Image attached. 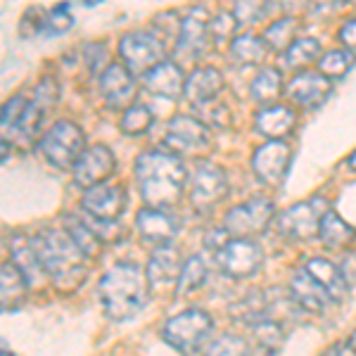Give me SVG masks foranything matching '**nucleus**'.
<instances>
[{"label": "nucleus", "instance_id": "nucleus-24", "mask_svg": "<svg viewBox=\"0 0 356 356\" xmlns=\"http://www.w3.org/2000/svg\"><path fill=\"white\" fill-rule=\"evenodd\" d=\"M295 124H297L295 112L285 105H266V107H261L254 117L257 134H261L264 138H268V140L290 136Z\"/></svg>", "mask_w": 356, "mask_h": 356}, {"label": "nucleus", "instance_id": "nucleus-34", "mask_svg": "<svg viewBox=\"0 0 356 356\" xmlns=\"http://www.w3.org/2000/svg\"><path fill=\"white\" fill-rule=\"evenodd\" d=\"M207 280V266L200 257H191L186 259L181 268V275H178V283H176V295L178 297H186L191 292L200 290Z\"/></svg>", "mask_w": 356, "mask_h": 356}, {"label": "nucleus", "instance_id": "nucleus-26", "mask_svg": "<svg viewBox=\"0 0 356 356\" xmlns=\"http://www.w3.org/2000/svg\"><path fill=\"white\" fill-rule=\"evenodd\" d=\"M31 290L24 278V273L17 268L15 261H5L0 268V300H3V312H17L24 304L26 292Z\"/></svg>", "mask_w": 356, "mask_h": 356}, {"label": "nucleus", "instance_id": "nucleus-40", "mask_svg": "<svg viewBox=\"0 0 356 356\" xmlns=\"http://www.w3.org/2000/svg\"><path fill=\"white\" fill-rule=\"evenodd\" d=\"M43 117H45V110H43V107H38L36 102H29L24 117H22V122L17 124V131H19V134L24 136L26 140H33V138L41 134V122H43Z\"/></svg>", "mask_w": 356, "mask_h": 356}, {"label": "nucleus", "instance_id": "nucleus-16", "mask_svg": "<svg viewBox=\"0 0 356 356\" xmlns=\"http://www.w3.org/2000/svg\"><path fill=\"white\" fill-rule=\"evenodd\" d=\"M330 79L323 76L321 72H307L302 69L300 74L290 79V83L285 86V95L290 97L295 105L304 107V110H316L321 107L330 95Z\"/></svg>", "mask_w": 356, "mask_h": 356}, {"label": "nucleus", "instance_id": "nucleus-22", "mask_svg": "<svg viewBox=\"0 0 356 356\" xmlns=\"http://www.w3.org/2000/svg\"><path fill=\"white\" fill-rule=\"evenodd\" d=\"M143 86H145L147 93L166 97V100H174V97L183 95V88H186V74L183 69L176 65V62H159L154 65L150 72L143 74Z\"/></svg>", "mask_w": 356, "mask_h": 356}, {"label": "nucleus", "instance_id": "nucleus-42", "mask_svg": "<svg viewBox=\"0 0 356 356\" xmlns=\"http://www.w3.org/2000/svg\"><path fill=\"white\" fill-rule=\"evenodd\" d=\"M57 97H60V86H57L55 76H43L36 86L33 102H36L38 107H43L45 112H50L57 105Z\"/></svg>", "mask_w": 356, "mask_h": 356}, {"label": "nucleus", "instance_id": "nucleus-33", "mask_svg": "<svg viewBox=\"0 0 356 356\" xmlns=\"http://www.w3.org/2000/svg\"><path fill=\"white\" fill-rule=\"evenodd\" d=\"M321 53V43L316 38H295L292 45L285 50V65L290 69H307L314 62H318Z\"/></svg>", "mask_w": 356, "mask_h": 356}, {"label": "nucleus", "instance_id": "nucleus-15", "mask_svg": "<svg viewBox=\"0 0 356 356\" xmlns=\"http://www.w3.org/2000/svg\"><path fill=\"white\" fill-rule=\"evenodd\" d=\"M136 93L138 88L134 72L126 65H107L105 72L100 74V95L110 110L131 107Z\"/></svg>", "mask_w": 356, "mask_h": 356}, {"label": "nucleus", "instance_id": "nucleus-31", "mask_svg": "<svg viewBox=\"0 0 356 356\" xmlns=\"http://www.w3.org/2000/svg\"><path fill=\"white\" fill-rule=\"evenodd\" d=\"M250 330H252V337H254V347L261 349V352L273 354V352H278L285 342L283 328H280V323L278 321H273L271 316H266V318L252 323Z\"/></svg>", "mask_w": 356, "mask_h": 356}, {"label": "nucleus", "instance_id": "nucleus-43", "mask_svg": "<svg viewBox=\"0 0 356 356\" xmlns=\"http://www.w3.org/2000/svg\"><path fill=\"white\" fill-rule=\"evenodd\" d=\"M83 60H86V69H88L90 76H97V74L105 72V65L110 60V53H107L105 43H88L83 48Z\"/></svg>", "mask_w": 356, "mask_h": 356}, {"label": "nucleus", "instance_id": "nucleus-9", "mask_svg": "<svg viewBox=\"0 0 356 356\" xmlns=\"http://www.w3.org/2000/svg\"><path fill=\"white\" fill-rule=\"evenodd\" d=\"M166 50H169L166 43L152 31H131L119 41V57H122V62L134 74H140V76L145 72H150L154 65L164 62Z\"/></svg>", "mask_w": 356, "mask_h": 356}, {"label": "nucleus", "instance_id": "nucleus-25", "mask_svg": "<svg viewBox=\"0 0 356 356\" xmlns=\"http://www.w3.org/2000/svg\"><path fill=\"white\" fill-rule=\"evenodd\" d=\"M304 268H307V271L312 273L325 290H328L332 304L344 302V297H347V292H349V283L342 273V266L323 259V257H314V259L307 261V266Z\"/></svg>", "mask_w": 356, "mask_h": 356}, {"label": "nucleus", "instance_id": "nucleus-11", "mask_svg": "<svg viewBox=\"0 0 356 356\" xmlns=\"http://www.w3.org/2000/svg\"><path fill=\"white\" fill-rule=\"evenodd\" d=\"M228 195V178L221 166L202 162L191 176V202L195 209L209 211Z\"/></svg>", "mask_w": 356, "mask_h": 356}, {"label": "nucleus", "instance_id": "nucleus-7", "mask_svg": "<svg viewBox=\"0 0 356 356\" xmlns=\"http://www.w3.org/2000/svg\"><path fill=\"white\" fill-rule=\"evenodd\" d=\"M273 202L266 197H252L245 204L231 207L223 216V228L231 238H259L273 221Z\"/></svg>", "mask_w": 356, "mask_h": 356}, {"label": "nucleus", "instance_id": "nucleus-2", "mask_svg": "<svg viewBox=\"0 0 356 356\" xmlns=\"http://www.w3.org/2000/svg\"><path fill=\"white\" fill-rule=\"evenodd\" d=\"M36 252L41 257L45 271H48L50 280L60 292H72L81 285L86 275V259L83 250L76 245L72 233L62 231V228H48L41 231L33 240Z\"/></svg>", "mask_w": 356, "mask_h": 356}, {"label": "nucleus", "instance_id": "nucleus-23", "mask_svg": "<svg viewBox=\"0 0 356 356\" xmlns=\"http://www.w3.org/2000/svg\"><path fill=\"white\" fill-rule=\"evenodd\" d=\"M223 90V76L216 67H197L191 76H186L183 97L191 105H207L214 102Z\"/></svg>", "mask_w": 356, "mask_h": 356}, {"label": "nucleus", "instance_id": "nucleus-38", "mask_svg": "<svg viewBox=\"0 0 356 356\" xmlns=\"http://www.w3.org/2000/svg\"><path fill=\"white\" fill-rule=\"evenodd\" d=\"M207 354H250L252 344L245 337L238 335H221V337H211V342L204 349Z\"/></svg>", "mask_w": 356, "mask_h": 356}, {"label": "nucleus", "instance_id": "nucleus-17", "mask_svg": "<svg viewBox=\"0 0 356 356\" xmlns=\"http://www.w3.org/2000/svg\"><path fill=\"white\" fill-rule=\"evenodd\" d=\"M211 33H209V17L204 15V10H191V13L183 15L181 19V31H178L176 50L178 53H186L191 60L204 55L209 50Z\"/></svg>", "mask_w": 356, "mask_h": 356}, {"label": "nucleus", "instance_id": "nucleus-4", "mask_svg": "<svg viewBox=\"0 0 356 356\" xmlns=\"http://www.w3.org/2000/svg\"><path fill=\"white\" fill-rule=\"evenodd\" d=\"M214 321L202 309H186V312L171 316L162 328V340L181 354L204 352L211 342Z\"/></svg>", "mask_w": 356, "mask_h": 356}, {"label": "nucleus", "instance_id": "nucleus-6", "mask_svg": "<svg viewBox=\"0 0 356 356\" xmlns=\"http://www.w3.org/2000/svg\"><path fill=\"white\" fill-rule=\"evenodd\" d=\"M214 261L223 275L243 280L252 278L261 268L264 252L254 238H231L214 252Z\"/></svg>", "mask_w": 356, "mask_h": 356}, {"label": "nucleus", "instance_id": "nucleus-51", "mask_svg": "<svg viewBox=\"0 0 356 356\" xmlns=\"http://www.w3.org/2000/svg\"><path fill=\"white\" fill-rule=\"evenodd\" d=\"M342 3H352V0H342Z\"/></svg>", "mask_w": 356, "mask_h": 356}, {"label": "nucleus", "instance_id": "nucleus-14", "mask_svg": "<svg viewBox=\"0 0 356 356\" xmlns=\"http://www.w3.org/2000/svg\"><path fill=\"white\" fill-rule=\"evenodd\" d=\"M81 207L86 214L97 219L119 221L126 211V188L112 186V183H97L93 188H86Z\"/></svg>", "mask_w": 356, "mask_h": 356}, {"label": "nucleus", "instance_id": "nucleus-3", "mask_svg": "<svg viewBox=\"0 0 356 356\" xmlns=\"http://www.w3.org/2000/svg\"><path fill=\"white\" fill-rule=\"evenodd\" d=\"M150 280L136 264H117L100 278L97 295L112 321H129L145 307Z\"/></svg>", "mask_w": 356, "mask_h": 356}, {"label": "nucleus", "instance_id": "nucleus-1", "mask_svg": "<svg viewBox=\"0 0 356 356\" xmlns=\"http://www.w3.org/2000/svg\"><path fill=\"white\" fill-rule=\"evenodd\" d=\"M186 166L174 152L150 150L136 159V181L145 204L171 209L186 191Z\"/></svg>", "mask_w": 356, "mask_h": 356}, {"label": "nucleus", "instance_id": "nucleus-19", "mask_svg": "<svg viewBox=\"0 0 356 356\" xmlns=\"http://www.w3.org/2000/svg\"><path fill=\"white\" fill-rule=\"evenodd\" d=\"M10 254H13V261L17 264L22 273H24L26 283L31 290H43L48 285V271H45L41 257L36 252V245L33 240L24 238V235L15 233L13 240H10Z\"/></svg>", "mask_w": 356, "mask_h": 356}, {"label": "nucleus", "instance_id": "nucleus-5", "mask_svg": "<svg viewBox=\"0 0 356 356\" xmlns=\"http://www.w3.org/2000/svg\"><path fill=\"white\" fill-rule=\"evenodd\" d=\"M38 147H41L43 157L48 159V164L57 166V169H69L76 164V159L86 150V136L74 122L62 119L45 131Z\"/></svg>", "mask_w": 356, "mask_h": 356}, {"label": "nucleus", "instance_id": "nucleus-20", "mask_svg": "<svg viewBox=\"0 0 356 356\" xmlns=\"http://www.w3.org/2000/svg\"><path fill=\"white\" fill-rule=\"evenodd\" d=\"M181 261V252L174 245H159L154 247L150 261H147V280H150L152 290H166V288H176L178 275L183 268Z\"/></svg>", "mask_w": 356, "mask_h": 356}, {"label": "nucleus", "instance_id": "nucleus-12", "mask_svg": "<svg viewBox=\"0 0 356 356\" xmlns=\"http://www.w3.org/2000/svg\"><path fill=\"white\" fill-rule=\"evenodd\" d=\"M292 159V147L283 138H273L266 145L257 147L252 154V171L266 186H280L283 178L288 176Z\"/></svg>", "mask_w": 356, "mask_h": 356}, {"label": "nucleus", "instance_id": "nucleus-47", "mask_svg": "<svg viewBox=\"0 0 356 356\" xmlns=\"http://www.w3.org/2000/svg\"><path fill=\"white\" fill-rule=\"evenodd\" d=\"M307 3H309V0H268V5H275V8H278L280 13H285V15L300 13V10H302Z\"/></svg>", "mask_w": 356, "mask_h": 356}, {"label": "nucleus", "instance_id": "nucleus-29", "mask_svg": "<svg viewBox=\"0 0 356 356\" xmlns=\"http://www.w3.org/2000/svg\"><path fill=\"white\" fill-rule=\"evenodd\" d=\"M250 93L259 105H271L283 93V74L273 67H264L252 81Z\"/></svg>", "mask_w": 356, "mask_h": 356}, {"label": "nucleus", "instance_id": "nucleus-37", "mask_svg": "<svg viewBox=\"0 0 356 356\" xmlns=\"http://www.w3.org/2000/svg\"><path fill=\"white\" fill-rule=\"evenodd\" d=\"M240 26V22L235 19L233 13H219L216 17L209 19V33H211V43L223 45L231 43L235 38V29Z\"/></svg>", "mask_w": 356, "mask_h": 356}, {"label": "nucleus", "instance_id": "nucleus-10", "mask_svg": "<svg viewBox=\"0 0 356 356\" xmlns=\"http://www.w3.org/2000/svg\"><path fill=\"white\" fill-rule=\"evenodd\" d=\"M328 209H330L328 202L321 197H314V200H307V202L290 207V209H285L283 214L278 216V231L288 240H295V243L318 238L321 219H323V214Z\"/></svg>", "mask_w": 356, "mask_h": 356}, {"label": "nucleus", "instance_id": "nucleus-13", "mask_svg": "<svg viewBox=\"0 0 356 356\" xmlns=\"http://www.w3.org/2000/svg\"><path fill=\"white\" fill-rule=\"evenodd\" d=\"M74 169V181L81 188H93L97 183H105L117 169V159L107 145H90L81 152Z\"/></svg>", "mask_w": 356, "mask_h": 356}, {"label": "nucleus", "instance_id": "nucleus-32", "mask_svg": "<svg viewBox=\"0 0 356 356\" xmlns=\"http://www.w3.org/2000/svg\"><path fill=\"white\" fill-rule=\"evenodd\" d=\"M295 31H297V19L292 15H285L280 19H275L273 24H268V29L264 31V41H266L268 50L273 53H285L295 41Z\"/></svg>", "mask_w": 356, "mask_h": 356}, {"label": "nucleus", "instance_id": "nucleus-8", "mask_svg": "<svg viewBox=\"0 0 356 356\" xmlns=\"http://www.w3.org/2000/svg\"><path fill=\"white\" fill-rule=\"evenodd\" d=\"M164 145L178 157H197L211 147L209 126L191 114H178L166 126Z\"/></svg>", "mask_w": 356, "mask_h": 356}, {"label": "nucleus", "instance_id": "nucleus-41", "mask_svg": "<svg viewBox=\"0 0 356 356\" xmlns=\"http://www.w3.org/2000/svg\"><path fill=\"white\" fill-rule=\"evenodd\" d=\"M266 8H268V0H235L233 15L240 24H252V22H257L266 13Z\"/></svg>", "mask_w": 356, "mask_h": 356}, {"label": "nucleus", "instance_id": "nucleus-18", "mask_svg": "<svg viewBox=\"0 0 356 356\" xmlns=\"http://www.w3.org/2000/svg\"><path fill=\"white\" fill-rule=\"evenodd\" d=\"M136 228H138V233H140L143 243L154 245V247L171 245V240H174L178 233L174 216L166 209H159V207H150V204H145L136 214Z\"/></svg>", "mask_w": 356, "mask_h": 356}, {"label": "nucleus", "instance_id": "nucleus-50", "mask_svg": "<svg viewBox=\"0 0 356 356\" xmlns=\"http://www.w3.org/2000/svg\"><path fill=\"white\" fill-rule=\"evenodd\" d=\"M349 344L354 347V352H356V330L352 332V337H349Z\"/></svg>", "mask_w": 356, "mask_h": 356}, {"label": "nucleus", "instance_id": "nucleus-28", "mask_svg": "<svg viewBox=\"0 0 356 356\" xmlns=\"http://www.w3.org/2000/svg\"><path fill=\"white\" fill-rule=\"evenodd\" d=\"M356 238V231L349 226L347 221L342 219L337 211L328 209L321 219V228H318V240H323L325 247L330 250H344L354 243Z\"/></svg>", "mask_w": 356, "mask_h": 356}, {"label": "nucleus", "instance_id": "nucleus-45", "mask_svg": "<svg viewBox=\"0 0 356 356\" xmlns=\"http://www.w3.org/2000/svg\"><path fill=\"white\" fill-rule=\"evenodd\" d=\"M26 105L29 102H26L24 95H15L5 102V107H3V126L5 129H17V124L22 122V117H24V112H26Z\"/></svg>", "mask_w": 356, "mask_h": 356}, {"label": "nucleus", "instance_id": "nucleus-39", "mask_svg": "<svg viewBox=\"0 0 356 356\" xmlns=\"http://www.w3.org/2000/svg\"><path fill=\"white\" fill-rule=\"evenodd\" d=\"M83 219L97 235H100L102 243H119V240L126 235V228L119 221H105V219H97V216H90V214H86Z\"/></svg>", "mask_w": 356, "mask_h": 356}, {"label": "nucleus", "instance_id": "nucleus-49", "mask_svg": "<svg viewBox=\"0 0 356 356\" xmlns=\"http://www.w3.org/2000/svg\"><path fill=\"white\" fill-rule=\"evenodd\" d=\"M347 166H349V169H352V171H356V152H352V154H349V159H347Z\"/></svg>", "mask_w": 356, "mask_h": 356}, {"label": "nucleus", "instance_id": "nucleus-27", "mask_svg": "<svg viewBox=\"0 0 356 356\" xmlns=\"http://www.w3.org/2000/svg\"><path fill=\"white\" fill-rule=\"evenodd\" d=\"M268 53V45L264 38L252 36V33H243L235 36L228 43V60L238 67H257L264 62V57Z\"/></svg>", "mask_w": 356, "mask_h": 356}, {"label": "nucleus", "instance_id": "nucleus-35", "mask_svg": "<svg viewBox=\"0 0 356 356\" xmlns=\"http://www.w3.org/2000/svg\"><path fill=\"white\" fill-rule=\"evenodd\" d=\"M150 126H152V112L147 105L126 107L122 114V122H119V129L126 136H143L150 131Z\"/></svg>", "mask_w": 356, "mask_h": 356}, {"label": "nucleus", "instance_id": "nucleus-30", "mask_svg": "<svg viewBox=\"0 0 356 356\" xmlns=\"http://www.w3.org/2000/svg\"><path fill=\"white\" fill-rule=\"evenodd\" d=\"M65 228L72 233V238L76 240V245L81 247L83 254L88 257V259H95V257L102 252V247H105V243L100 240V235H97L81 216H74V214L65 216Z\"/></svg>", "mask_w": 356, "mask_h": 356}, {"label": "nucleus", "instance_id": "nucleus-21", "mask_svg": "<svg viewBox=\"0 0 356 356\" xmlns=\"http://www.w3.org/2000/svg\"><path fill=\"white\" fill-rule=\"evenodd\" d=\"M290 297L292 304L309 314H321L328 304H332L328 290L314 278L307 268H297L290 278Z\"/></svg>", "mask_w": 356, "mask_h": 356}, {"label": "nucleus", "instance_id": "nucleus-46", "mask_svg": "<svg viewBox=\"0 0 356 356\" xmlns=\"http://www.w3.org/2000/svg\"><path fill=\"white\" fill-rule=\"evenodd\" d=\"M340 41H342L344 48L356 50V17L342 24V29H340Z\"/></svg>", "mask_w": 356, "mask_h": 356}, {"label": "nucleus", "instance_id": "nucleus-48", "mask_svg": "<svg viewBox=\"0 0 356 356\" xmlns=\"http://www.w3.org/2000/svg\"><path fill=\"white\" fill-rule=\"evenodd\" d=\"M342 273H344V278H347V283H349V285H356V254L344 257V261H342Z\"/></svg>", "mask_w": 356, "mask_h": 356}, {"label": "nucleus", "instance_id": "nucleus-36", "mask_svg": "<svg viewBox=\"0 0 356 356\" xmlns=\"http://www.w3.org/2000/svg\"><path fill=\"white\" fill-rule=\"evenodd\" d=\"M354 65V55L352 50H328V53H323L318 57V72L323 74V76H328L330 81L332 79H342L344 74L352 69Z\"/></svg>", "mask_w": 356, "mask_h": 356}, {"label": "nucleus", "instance_id": "nucleus-44", "mask_svg": "<svg viewBox=\"0 0 356 356\" xmlns=\"http://www.w3.org/2000/svg\"><path fill=\"white\" fill-rule=\"evenodd\" d=\"M72 24H74V19H72V15H69L67 3L57 5L55 10H50V13L45 15V31H50V33H65L72 29Z\"/></svg>", "mask_w": 356, "mask_h": 356}]
</instances>
